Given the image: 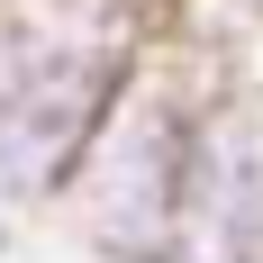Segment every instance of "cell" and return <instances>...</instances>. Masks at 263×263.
<instances>
[{"instance_id":"1","label":"cell","mask_w":263,"mask_h":263,"mask_svg":"<svg viewBox=\"0 0 263 263\" xmlns=\"http://www.w3.org/2000/svg\"><path fill=\"white\" fill-rule=\"evenodd\" d=\"M155 27L163 0H0V218H46Z\"/></svg>"},{"instance_id":"4","label":"cell","mask_w":263,"mask_h":263,"mask_svg":"<svg viewBox=\"0 0 263 263\" xmlns=\"http://www.w3.org/2000/svg\"><path fill=\"white\" fill-rule=\"evenodd\" d=\"M163 36L200 46L209 64H254L263 73V0H163Z\"/></svg>"},{"instance_id":"2","label":"cell","mask_w":263,"mask_h":263,"mask_svg":"<svg viewBox=\"0 0 263 263\" xmlns=\"http://www.w3.org/2000/svg\"><path fill=\"white\" fill-rule=\"evenodd\" d=\"M191 91H200V54L155 27V46L127 64V82L109 91V109L73 145V163L46 200V227H64L91 263H173Z\"/></svg>"},{"instance_id":"3","label":"cell","mask_w":263,"mask_h":263,"mask_svg":"<svg viewBox=\"0 0 263 263\" xmlns=\"http://www.w3.org/2000/svg\"><path fill=\"white\" fill-rule=\"evenodd\" d=\"M173 263H263V73L254 64H209L200 54Z\"/></svg>"}]
</instances>
